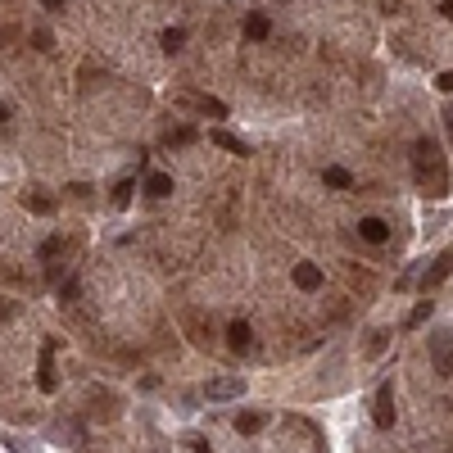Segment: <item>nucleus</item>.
Masks as SVG:
<instances>
[{"instance_id":"1","label":"nucleus","mask_w":453,"mask_h":453,"mask_svg":"<svg viewBox=\"0 0 453 453\" xmlns=\"http://www.w3.org/2000/svg\"><path fill=\"white\" fill-rule=\"evenodd\" d=\"M412 168H417V181H421L426 195H445V190H449L445 154H440V141L435 137H421L417 141V159H412Z\"/></svg>"},{"instance_id":"20","label":"nucleus","mask_w":453,"mask_h":453,"mask_svg":"<svg viewBox=\"0 0 453 453\" xmlns=\"http://www.w3.org/2000/svg\"><path fill=\"white\" fill-rule=\"evenodd\" d=\"M195 137H200L195 127H177V132H168V146H190Z\"/></svg>"},{"instance_id":"13","label":"nucleus","mask_w":453,"mask_h":453,"mask_svg":"<svg viewBox=\"0 0 453 453\" xmlns=\"http://www.w3.org/2000/svg\"><path fill=\"white\" fill-rule=\"evenodd\" d=\"M263 426H267V412H240V417H236L240 435H254V431H263Z\"/></svg>"},{"instance_id":"9","label":"nucleus","mask_w":453,"mask_h":453,"mask_svg":"<svg viewBox=\"0 0 453 453\" xmlns=\"http://www.w3.org/2000/svg\"><path fill=\"white\" fill-rule=\"evenodd\" d=\"M36 385H41L46 394H55V385H60V377H55V344L41 349V377H36Z\"/></svg>"},{"instance_id":"19","label":"nucleus","mask_w":453,"mask_h":453,"mask_svg":"<svg viewBox=\"0 0 453 453\" xmlns=\"http://www.w3.org/2000/svg\"><path fill=\"white\" fill-rule=\"evenodd\" d=\"M132 190H137L132 181H118V186H113V209H127L132 204Z\"/></svg>"},{"instance_id":"8","label":"nucleus","mask_w":453,"mask_h":453,"mask_svg":"<svg viewBox=\"0 0 453 453\" xmlns=\"http://www.w3.org/2000/svg\"><path fill=\"white\" fill-rule=\"evenodd\" d=\"M295 286H300V291H322V267L317 263H295Z\"/></svg>"},{"instance_id":"15","label":"nucleus","mask_w":453,"mask_h":453,"mask_svg":"<svg viewBox=\"0 0 453 453\" xmlns=\"http://www.w3.org/2000/svg\"><path fill=\"white\" fill-rule=\"evenodd\" d=\"M322 177H326V186H331V190H349V186H354V172H349V168H335V163L322 172Z\"/></svg>"},{"instance_id":"18","label":"nucleus","mask_w":453,"mask_h":453,"mask_svg":"<svg viewBox=\"0 0 453 453\" xmlns=\"http://www.w3.org/2000/svg\"><path fill=\"white\" fill-rule=\"evenodd\" d=\"M431 313H435V304H431V300H421V304H417V308H412V313H408V326H412V331H417V326L426 322Z\"/></svg>"},{"instance_id":"4","label":"nucleus","mask_w":453,"mask_h":453,"mask_svg":"<svg viewBox=\"0 0 453 453\" xmlns=\"http://www.w3.org/2000/svg\"><path fill=\"white\" fill-rule=\"evenodd\" d=\"M372 421H377L381 431L394 426V390H390V385H381L377 399H372Z\"/></svg>"},{"instance_id":"7","label":"nucleus","mask_w":453,"mask_h":453,"mask_svg":"<svg viewBox=\"0 0 453 453\" xmlns=\"http://www.w3.org/2000/svg\"><path fill=\"white\" fill-rule=\"evenodd\" d=\"M358 236L368 240V245H385V240H390V223H385V218H363Z\"/></svg>"},{"instance_id":"10","label":"nucleus","mask_w":453,"mask_h":453,"mask_svg":"<svg viewBox=\"0 0 453 453\" xmlns=\"http://www.w3.org/2000/svg\"><path fill=\"white\" fill-rule=\"evenodd\" d=\"M227 344H231L236 354H245L249 344H254V331H249V322H231V326H227Z\"/></svg>"},{"instance_id":"3","label":"nucleus","mask_w":453,"mask_h":453,"mask_svg":"<svg viewBox=\"0 0 453 453\" xmlns=\"http://www.w3.org/2000/svg\"><path fill=\"white\" fill-rule=\"evenodd\" d=\"M204 394H209V399H214V403L240 399V394H245V381H240V377H214V381L204 385Z\"/></svg>"},{"instance_id":"5","label":"nucleus","mask_w":453,"mask_h":453,"mask_svg":"<svg viewBox=\"0 0 453 453\" xmlns=\"http://www.w3.org/2000/svg\"><path fill=\"white\" fill-rule=\"evenodd\" d=\"M453 272V245L445 249V254H440L435 258V263H431L426 267V277H421V291H431V286H440V281H445V277Z\"/></svg>"},{"instance_id":"2","label":"nucleus","mask_w":453,"mask_h":453,"mask_svg":"<svg viewBox=\"0 0 453 453\" xmlns=\"http://www.w3.org/2000/svg\"><path fill=\"white\" fill-rule=\"evenodd\" d=\"M431 368H435V377H453V331L431 335Z\"/></svg>"},{"instance_id":"27","label":"nucleus","mask_w":453,"mask_h":453,"mask_svg":"<svg viewBox=\"0 0 453 453\" xmlns=\"http://www.w3.org/2000/svg\"><path fill=\"white\" fill-rule=\"evenodd\" d=\"M5 123H9V104H0V127H5Z\"/></svg>"},{"instance_id":"12","label":"nucleus","mask_w":453,"mask_h":453,"mask_svg":"<svg viewBox=\"0 0 453 453\" xmlns=\"http://www.w3.org/2000/svg\"><path fill=\"white\" fill-rule=\"evenodd\" d=\"M209 141H214V146H223V150H231V154H249V146L240 137H231L227 127H214V132H209Z\"/></svg>"},{"instance_id":"28","label":"nucleus","mask_w":453,"mask_h":453,"mask_svg":"<svg viewBox=\"0 0 453 453\" xmlns=\"http://www.w3.org/2000/svg\"><path fill=\"white\" fill-rule=\"evenodd\" d=\"M41 5H46V9H60V5H64V0H41Z\"/></svg>"},{"instance_id":"26","label":"nucleus","mask_w":453,"mask_h":453,"mask_svg":"<svg viewBox=\"0 0 453 453\" xmlns=\"http://www.w3.org/2000/svg\"><path fill=\"white\" fill-rule=\"evenodd\" d=\"M445 127H449V137H453V109H445Z\"/></svg>"},{"instance_id":"16","label":"nucleus","mask_w":453,"mask_h":453,"mask_svg":"<svg viewBox=\"0 0 453 453\" xmlns=\"http://www.w3.org/2000/svg\"><path fill=\"white\" fill-rule=\"evenodd\" d=\"M23 204L32 209V214H55V200H50V195H41V190H27Z\"/></svg>"},{"instance_id":"22","label":"nucleus","mask_w":453,"mask_h":453,"mask_svg":"<svg viewBox=\"0 0 453 453\" xmlns=\"http://www.w3.org/2000/svg\"><path fill=\"white\" fill-rule=\"evenodd\" d=\"M60 249H64V236H50V240H46V245H41V258H55V254H60Z\"/></svg>"},{"instance_id":"25","label":"nucleus","mask_w":453,"mask_h":453,"mask_svg":"<svg viewBox=\"0 0 453 453\" xmlns=\"http://www.w3.org/2000/svg\"><path fill=\"white\" fill-rule=\"evenodd\" d=\"M440 14H445L449 23H453V0H445V5H440Z\"/></svg>"},{"instance_id":"6","label":"nucleus","mask_w":453,"mask_h":453,"mask_svg":"<svg viewBox=\"0 0 453 453\" xmlns=\"http://www.w3.org/2000/svg\"><path fill=\"white\" fill-rule=\"evenodd\" d=\"M181 104H186V109L209 113V118H227V104H223V100H214V95H181Z\"/></svg>"},{"instance_id":"11","label":"nucleus","mask_w":453,"mask_h":453,"mask_svg":"<svg viewBox=\"0 0 453 453\" xmlns=\"http://www.w3.org/2000/svg\"><path fill=\"white\" fill-rule=\"evenodd\" d=\"M172 190H177V186H172L168 172H150V177H146V195H150V200H168Z\"/></svg>"},{"instance_id":"14","label":"nucleus","mask_w":453,"mask_h":453,"mask_svg":"<svg viewBox=\"0 0 453 453\" xmlns=\"http://www.w3.org/2000/svg\"><path fill=\"white\" fill-rule=\"evenodd\" d=\"M267 32H272V23H267V14H249V18H245V36H249V41H263Z\"/></svg>"},{"instance_id":"23","label":"nucleus","mask_w":453,"mask_h":453,"mask_svg":"<svg viewBox=\"0 0 453 453\" xmlns=\"http://www.w3.org/2000/svg\"><path fill=\"white\" fill-rule=\"evenodd\" d=\"M186 445H190V453H209V440H200V435H195V440H186Z\"/></svg>"},{"instance_id":"24","label":"nucleus","mask_w":453,"mask_h":453,"mask_svg":"<svg viewBox=\"0 0 453 453\" xmlns=\"http://www.w3.org/2000/svg\"><path fill=\"white\" fill-rule=\"evenodd\" d=\"M435 86H440V91H453V73H440V77H435Z\"/></svg>"},{"instance_id":"17","label":"nucleus","mask_w":453,"mask_h":453,"mask_svg":"<svg viewBox=\"0 0 453 453\" xmlns=\"http://www.w3.org/2000/svg\"><path fill=\"white\" fill-rule=\"evenodd\" d=\"M159 41H163V50H168V55H177L181 46H186V32H181V27H168V32H163Z\"/></svg>"},{"instance_id":"21","label":"nucleus","mask_w":453,"mask_h":453,"mask_svg":"<svg viewBox=\"0 0 453 453\" xmlns=\"http://www.w3.org/2000/svg\"><path fill=\"white\" fill-rule=\"evenodd\" d=\"M32 41H36V50H55V36H50V27H36V32H32Z\"/></svg>"}]
</instances>
